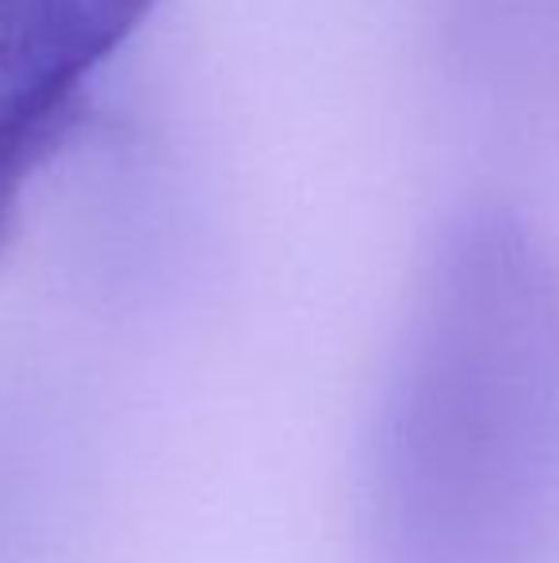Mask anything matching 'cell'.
I'll list each match as a JSON object with an SVG mask.
<instances>
[{
    "instance_id": "obj_2",
    "label": "cell",
    "mask_w": 559,
    "mask_h": 563,
    "mask_svg": "<svg viewBox=\"0 0 559 563\" xmlns=\"http://www.w3.org/2000/svg\"><path fill=\"white\" fill-rule=\"evenodd\" d=\"M157 0H0V245L85 85Z\"/></svg>"
},
{
    "instance_id": "obj_1",
    "label": "cell",
    "mask_w": 559,
    "mask_h": 563,
    "mask_svg": "<svg viewBox=\"0 0 559 563\" xmlns=\"http://www.w3.org/2000/svg\"><path fill=\"white\" fill-rule=\"evenodd\" d=\"M559 533V265L506 211L448 234L406 422L411 563H548Z\"/></svg>"
}]
</instances>
